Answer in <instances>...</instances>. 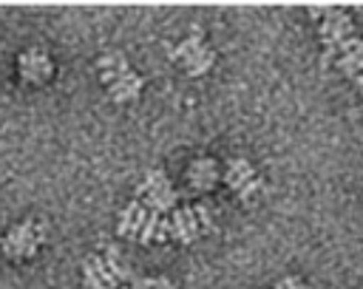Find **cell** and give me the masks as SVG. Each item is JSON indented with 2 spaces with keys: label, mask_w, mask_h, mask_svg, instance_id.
<instances>
[{
  "label": "cell",
  "mask_w": 363,
  "mask_h": 289,
  "mask_svg": "<svg viewBox=\"0 0 363 289\" xmlns=\"http://www.w3.org/2000/svg\"><path fill=\"white\" fill-rule=\"evenodd\" d=\"M312 17H318V34L323 42L326 57L346 74L357 76L363 74V40L354 31L352 17L343 8H312Z\"/></svg>",
  "instance_id": "cell-1"
},
{
  "label": "cell",
  "mask_w": 363,
  "mask_h": 289,
  "mask_svg": "<svg viewBox=\"0 0 363 289\" xmlns=\"http://www.w3.org/2000/svg\"><path fill=\"white\" fill-rule=\"evenodd\" d=\"M139 196H142V204L150 210V212H173L176 210V193L167 181V176L162 170H147L145 181L139 184Z\"/></svg>",
  "instance_id": "cell-2"
},
{
  "label": "cell",
  "mask_w": 363,
  "mask_h": 289,
  "mask_svg": "<svg viewBox=\"0 0 363 289\" xmlns=\"http://www.w3.org/2000/svg\"><path fill=\"white\" fill-rule=\"evenodd\" d=\"M43 241H45V227L37 221H23L6 232L3 252L9 258H31Z\"/></svg>",
  "instance_id": "cell-3"
},
{
  "label": "cell",
  "mask_w": 363,
  "mask_h": 289,
  "mask_svg": "<svg viewBox=\"0 0 363 289\" xmlns=\"http://www.w3.org/2000/svg\"><path fill=\"white\" fill-rule=\"evenodd\" d=\"M170 57H173L176 62H184V68H187L190 76H199V74L210 71V65L216 62V51L207 48L199 34H190L187 40H182V42L170 51Z\"/></svg>",
  "instance_id": "cell-4"
},
{
  "label": "cell",
  "mask_w": 363,
  "mask_h": 289,
  "mask_svg": "<svg viewBox=\"0 0 363 289\" xmlns=\"http://www.w3.org/2000/svg\"><path fill=\"white\" fill-rule=\"evenodd\" d=\"M224 178H227V184H230V190H233L238 198H244V201L261 187V181H258V176H255V170H252V164H250L247 159H230Z\"/></svg>",
  "instance_id": "cell-5"
},
{
  "label": "cell",
  "mask_w": 363,
  "mask_h": 289,
  "mask_svg": "<svg viewBox=\"0 0 363 289\" xmlns=\"http://www.w3.org/2000/svg\"><path fill=\"white\" fill-rule=\"evenodd\" d=\"M17 68H20V76L28 79V82H45V79L51 76V71H54L48 54L40 51V48L23 51V54L17 57Z\"/></svg>",
  "instance_id": "cell-6"
},
{
  "label": "cell",
  "mask_w": 363,
  "mask_h": 289,
  "mask_svg": "<svg viewBox=\"0 0 363 289\" xmlns=\"http://www.w3.org/2000/svg\"><path fill=\"white\" fill-rule=\"evenodd\" d=\"M201 235V224L193 207H176L170 212V238L182 241V244H193Z\"/></svg>",
  "instance_id": "cell-7"
},
{
  "label": "cell",
  "mask_w": 363,
  "mask_h": 289,
  "mask_svg": "<svg viewBox=\"0 0 363 289\" xmlns=\"http://www.w3.org/2000/svg\"><path fill=\"white\" fill-rule=\"evenodd\" d=\"M82 275H85V286L88 289H113L116 280H119L111 272V266L102 258H96V255H91V258L82 261Z\"/></svg>",
  "instance_id": "cell-8"
},
{
  "label": "cell",
  "mask_w": 363,
  "mask_h": 289,
  "mask_svg": "<svg viewBox=\"0 0 363 289\" xmlns=\"http://www.w3.org/2000/svg\"><path fill=\"white\" fill-rule=\"evenodd\" d=\"M147 207L142 201H130L125 210H122V218H119V235L125 238H139L142 235V227L147 221Z\"/></svg>",
  "instance_id": "cell-9"
},
{
  "label": "cell",
  "mask_w": 363,
  "mask_h": 289,
  "mask_svg": "<svg viewBox=\"0 0 363 289\" xmlns=\"http://www.w3.org/2000/svg\"><path fill=\"white\" fill-rule=\"evenodd\" d=\"M142 85H145V79H142L139 74L128 71L125 76H119L116 82H111L108 91H111V96H113L116 102H128V99H133V96L142 91Z\"/></svg>",
  "instance_id": "cell-10"
},
{
  "label": "cell",
  "mask_w": 363,
  "mask_h": 289,
  "mask_svg": "<svg viewBox=\"0 0 363 289\" xmlns=\"http://www.w3.org/2000/svg\"><path fill=\"white\" fill-rule=\"evenodd\" d=\"M187 176H190V184L193 187L210 190L216 184V178H218V170H216V162L213 159H199V162H193V167H190Z\"/></svg>",
  "instance_id": "cell-11"
},
{
  "label": "cell",
  "mask_w": 363,
  "mask_h": 289,
  "mask_svg": "<svg viewBox=\"0 0 363 289\" xmlns=\"http://www.w3.org/2000/svg\"><path fill=\"white\" fill-rule=\"evenodd\" d=\"M130 68H128V62H125V57L122 54H116V51H111V54H105L102 60H99V76H102V82L105 85H111V82H116L119 76H125Z\"/></svg>",
  "instance_id": "cell-12"
},
{
  "label": "cell",
  "mask_w": 363,
  "mask_h": 289,
  "mask_svg": "<svg viewBox=\"0 0 363 289\" xmlns=\"http://www.w3.org/2000/svg\"><path fill=\"white\" fill-rule=\"evenodd\" d=\"M159 227H162V215H159V212H147V221H145V227H142V235H139V241H142V244H150V241H156V232H159Z\"/></svg>",
  "instance_id": "cell-13"
},
{
  "label": "cell",
  "mask_w": 363,
  "mask_h": 289,
  "mask_svg": "<svg viewBox=\"0 0 363 289\" xmlns=\"http://www.w3.org/2000/svg\"><path fill=\"white\" fill-rule=\"evenodd\" d=\"M133 289H173L167 278H139L133 280Z\"/></svg>",
  "instance_id": "cell-14"
},
{
  "label": "cell",
  "mask_w": 363,
  "mask_h": 289,
  "mask_svg": "<svg viewBox=\"0 0 363 289\" xmlns=\"http://www.w3.org/2000/svg\"><path fill=\"white\" fill-rule=\"evenodd\" d=\"M193 210H196V215H199L201 232H210V230H213V215H210V207H207V204H196Z\"/></svg>",
  "instance_id": "cell-15"
},
{
  "label": "cell",
  "mask_w": 363,
  "mask_h": 289,
  "mask_svg": "<svg viewBox=\"0 0 363 289\" xmlns=\"http://www.w3.org/2000/svg\"><path fill=\"white\" fill-rule=\"evenodd\" d=\"M275 289H306L298 278H281L278 283H275Z\"/></svg>",
  "instance_id": "cell-16"
}]
</instances>
